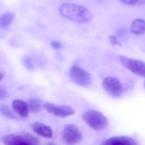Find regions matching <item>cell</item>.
<instances>
[{
  "label": "cell",
  "instance_id": "1",
  "mask_svg": "<svg viewBox=\"0 0 145 145\" xmlns=\"http://www.w3.org/2000/svg\"><path fill=\"white\" fill-rule=\"evenodd\" d=\"M59 11L65 18L78 23H87L93 18V14L89 9L74 3L62 4L59 7Z\"/></svg>",
  "mask_w": 145,
  "mask_h": 145
},
{
  "label": "cell",
  "instance_id": "2",
  "mask_svg": "<svg viewBox=\"0 0 145 145\" xmlns=\"http://www.w3.org/2000/svg\"><path fill=\"white\" fill-rule=\"evenodd\" d=\"M84 122L92 129L101 131L108 125V120L105 116L100 112L95 110H89L82 115Z\"/></svg>",
  "mask_w": 145,
  "mask_h": 145
},
{
  "label": "cell",
  "instance_id": "3",
  "mask_svg": "<svg viewBox=\"0 0 145 145\" xmlns=\"http://www.w3.org/2000/svg\"><path fill=\"white\" fill-rule=\"evenodd\" d=\"M2 140L5 145H39L37 139L29 134L8 135L3 138Z\"/></svg>",
  "mask_w": 145,
  "mask_h": 145
},
{
  "label": "cell",
  "instance_id": "4",
  "mask_svg": "<svg viewBox=\"0 0 145 145\" xmlns=\"http://www.w3.org/2000/svg\"><path fill=\"white\" fill-rule=\"evenodd\" d=\"M119 58L123 65L129 70L137 75L145 77V63L144 61L124 56H119Z\"/></svg>",
  "mask_w": 145,
  "mask_h": 145
},
{
  "label": "cell",
  "instance_id": "5",
  "mask_svg": "<svg viewBox=\"0 0 145 145\" xmlns=\"http://www.w3.org/2000/svg\"><path fill=\"white\" fill-rule=\"evenodd\" d=\"M70 77L73 83L82 87L88 86L91 82L90 74L76 66H73L71 68Z\"/></svg>",
  "mask_w": 145,
  "mask_h": 145
},
{
  "label": "cell",
  "instance_id": "6",
  "mask_svg": "<svg viewBox=\"0 0 145 145\" xmlns=\"http://www.w3.org/2000/svg\"><path fill=\"white\" fill-rule=\"evenodd\" d=\"M63 138L66 144H76L82 139V135L78 128L72 124L65 125L63 132Z\"/></svg>",
  "mask_w": 145,
  "mask_h": 145
},
{
  "label": "cell",
  "instance_id": "7",
  "mask_svg": "<svg viewBox=\"0 0 145 145\" xmlns=\"http://www.w3.org/2000/svg\"><path fill=\"white\" fill-rule=\"evenodd\" d=\"M103 88L112 97L118 98L121 95L123 87L121 82L115 77H107L102 82Z\"/></svg>",
  "mask_w": 145,
  "mask_h": 145
},
{
  "label": "cell",
  "instance_id": "8",
  "mask_svg": "<svg viewBox=\"0 0 145 145\" xmlns=\"http://www.w3.org/2000/svg\"><path fill=\"white\" fill-rule=\"evenodd\" d=\"M44 107L50 114L59 117H67L75 113L74 110L69 106H58L52 103L47 102L44 104Z\"/></svg>",
  "mask_w": 145,
  "mask_h": 145
},
{
  "label": "cell",
  "instance_id": "9",
  "mask_svg": "<svg viewBox=\"0 0 145 145\" xmlns=\"http://www.w3.org/2000/svg\"><path fill=\"white\" fill-rule=\"evenodd\" d=\"M101 145H138L137 141L131 137L116 136L105 140Z\"/></svg>",
  "mask_w": 145,
  "mask_h": 145
},
{
  "label": "cell",
  "instance_id": "10",
  "mask_svg": "<svg viewBox=\"0 0 145 145\" xmlns=\"http://www.w3.org/2000/svg\"><path fill=\"white\" fill-rule=\"evenodd\" d=\"M31 129L35 133L41 137L50 138L53 136V131L49 126L39 122L32 124Z\"/></svg>",
  "mask_w": 145,
  "mask_h": 145
},
{
  "label": "cell",
  "instance_id": "11",
  "mask_svg": "<svg viewBox=\"0 0 145 145\" xmlns=\"http://www.w3.org/2000/svg\"><path fill=\"white\" fill-rule=\"evenodd\" d=\"M13 109L20 116L25 117L29 115V110L27 103L20 99L14 100L12 104Z\"/></svg>",
  "mask_w": 145,
  "mask_h": 145
},
{
  "label": "cell",
  "instance_id": "12",
  "mask_svg": "<svg viewBox=\"0 0 145 145\" xmlns=\"http://www.w3.org/2000/svg\"><path fill=\"white\" fill-rule=\"evenodd\" d=\"M131 30L135 35H143L145 32L144 20L137 19L134 20L131 25Z\"/></svg>",
  "mask_w": 145,
  "mask_h": 145
},
{
  "label": "cell",
  "instance_id": "13",
  "mask_svg": "<svg viewBox=\"0 0 145 145\" xmlns=\"http://www.w3.org/2000/svg\"><path fill=\"white\" fill-rule=\"evenodd\" d=\"M29 111L33 113H37L41 110L42 103L41 100L37 98L31 99L28 103Z\"/></svg>",
  "mask_w": 145,
  "mask_h": 145
},
{
  "label": "cell",
  "instance_id": "14",
  "mask_svg": "<svg viewBox=\"0 0 145 145\" xmlns=\"http://www.w3.org/2000/svg\"><path fill=\"white\" fill-rule=\"evenodd\" d=\"M14 14L11 12L7 13L0 16V29L8 27L13 20Z\"/></svg>",
  "mask_w": 145,
  "mask_h": 145
},
{
  "label": "cell",
  "instance_id": "15",
  "mask_svg": "<svg viewBox=\"0 0 145 145\" xmlns=\"http://www.w3.org/2000/svg\"><path fill=\"white\" fill-rule=\"evenodd\" d=\"M0 112L4 116L9 119H14L16 117L14 113L7 105L2 104L0 105Z\"/></svg>",
  "mask_w": 145,
  "mask_h": 145
},
{
  "label": "cell",
  "instance_id": "16",
  "mask_svg": "<svg viewBox=\"0 0 145 145\" xmlns=\"http://www.w3.org/2000/svg\"><path fill=\"white\" fill-rule=\"evenodd\" d=\"M121 2L123 4L131 6H139L145 4V1L140 0H123Z\"/></svg>",
  "mask_w": 145,
  "mask_h": 145
},
{
  "label": "cell",
  "instance_id": "17",
  "mask_svg": "<svg viewBox=\"0 0 145 145\" xmlns=\"http://www.w3.org/2000/svg\"><path fill=\"white\" fill-rule=\"evenodd\" d=\"M24 63L25 67L30 70H33L34 67L32 64V60L29 57L25 56L24 58Z\"/></svg>",
  "mask_w": 145,
  "mask_h": 145
},
{
  "label": "cell",
  "instance_id": "18",
  "mask_svg": "<svg viewBox=\"0 0 145 145\" xmlns=\"http://www.w3.org/2000/svg\"><path fill=\"white\" fill-rule=\"evenodd\" d=\"M109 39L111 43L113 46H116V45L121 46V43L115 36L110 35L109 36Z\"/></svg>",
  "mask_w": 145,
  "mask_h": 145
},
{
  "label": "cell",
  "instance_id": "19",
  "mask_svg": "<svg viewBox=\"0 0 145 145\" xmlns=\"http://www.w3.org/2000/svg\"><path fill=\"white\" fill-rule=\"evenodd\" d=\"M7 93L4 89L0 87V100H2L7 97Z\"/></svg>",
  "mask_w": 145,
  "mask_h": 145
},
{
  "label": "cell",
  "instance_id": "20",
  "mask_svg": "<svg viewBox=\"0 0 145 145\" xmlns=\"http://www.w3.org/2000/svg\"><path fill=\"white\" fill-rule=\"evenodd\" d=\"M52 47L56 49H59L62 48V44L59 42L54 41L51 43Z\"/></svg>",
  "mask_w": 145,
  "mask_h": 145
},
{
  "label": "cell",
  "instance_id": "21",
  "mask_svg": "<svg viewBox=\"0 0 145 145\" xmlns=\"http://www.w3.org/2000/svg\"><path fill=\"white\" fill-rule=\"evenodd\" d=\"M4 76H5V75L3 73L0 72V81L4 77Z\"/></svg>",
  "mask_w": 145,
  "mask_h": 145
},
{
  "label": "cell",
  "instance_id": "22",
  "mask_svg": "<svg viewBox=\"0 0 145 145\" xmlns=\"http://www.w3.org/2000/svg\"><path fill=\"white\" fill-rule=\"evenodd\" d=\"M46 145H55L53 143H48V144H47Z\"/></svg>",
  "mask_w": 145,
  "mask_h": 145
},
{
  "label": "cell",
  "instance_id": "23",
  "mask_svg": "<svg viewBox=\"0 0 145 145\" xmlns=\"http://www.w3.org/2000/svg\"></svg>",
  "mask_w": 145,
  "mask_h": 145
}]
</instances>
